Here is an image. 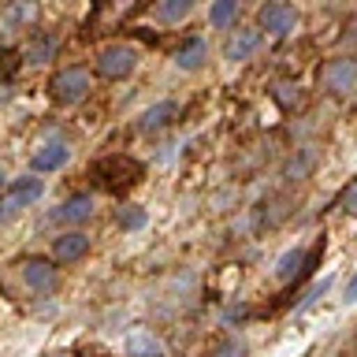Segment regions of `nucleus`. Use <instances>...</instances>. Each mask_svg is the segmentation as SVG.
I'll return each mask as SVG.
<instances>
[{
	"mask_svg": "<svg viewBox=\"0 0 357 357\" xmlns=\"http://www.w3.org/2000/svg\"><path fill=\"white\" fill-rule=\"evenodd\" d=\"M342 301H346V305H354V301H357V275L350 279V283H346V290H342Z\"/></svg>",
	"mask_w": 357,
	"mask_h": 357,
	"instance_id": "393cba45",
	"label": "nucleus"
},
{
	"mask_svg": "<svg viewBox=\"0 0 357 357\" xmlns=\"http://www.w3.org/2000/svg\"><path fill=\"white\" fill-rule=\"evenodd\" d=\"M0 183H4V172H0Z\"/></svg>",
	"mask_w": 357,
	"mask_h": 357,
	"instance_id": "a878e982",
	"label": "nucleus"
},
{
	"mask_svg": "<svg viewBox=\"0 0 357 357\" xmlns=\"http://www.w3.org/2000/svg\"><path fill=\"white\" fill-rule=\"evenodd\" d=\"M208 56V45L201 41V38H194V41H186L183 49L175 52V63L183 67V71H194V67H201V60Z\"/></svg>",
	"mask_w": 357,
	"mask_h": 357,
	"instance_id": "ddd939ff",
	"label": "nucleus"
},
{
	"mask_svg": "<svg viewBox=\"0 0 357 357\" xmlns=\"http://www.w3.org/2000/svg\"><path fill=\"white\" fill-rule=\"evenodd\" d=\"M305 272V250H287L283 257L275 261V279H294V275H301Z\"/></svg>",
	"mask_w": 357,
	"mask_h": 357,
	"instance_id": "4468645a",
	"label": "nucleus"
},
{
	"mask_svg": "<svg viewBox=\"0 0 357 357\" xmlns=\"http://www.w3.org/2000/svg\"><path fill=\"white\" fill-rule=\"evenodd\" d=\"M354 350H357V342H354Z\"/></svg>",
	"mask_w": 357,
	"mask_h": 357,
	"instance_id": "bb28decb",
	"label": "nucleus"
},
{
	"mask_svg": "<svg viewBox=\"0 0 357 357\" xmlns=\"http://www.w3.org/2000/svg\"><path fill=\"white\" fill-rule=\"evenodd\" d=\"M89 212H93V201H89L86 194H78V197L67 201V205L56 208V220L60 223H82V220H89Z\"/></svg>",
	"mask_w": 357,
	"mask_h": 357,
	"instance_id": "9d476101",
	"label": "nucleus"
},
{
	"mask_svg": "<svg viewBox=\"0 0 357 357\" xmlns=\"http://www.w3.org/2000/svg\"><path fill=\"white\" fill-rule=\"evenodd\" d=\"M49 93H52V100H60V105H78V100L89 93V75H86V71H78V67L52 75Z\"/></svg>",
	"mask_w": 357,
	"mask_h": 357,
	"instance_id": "f03ea898",
	"label": "nucleus"
},
{
	"mask_svg": "<svg viewBox=\"0 0 357 357\" xmlns=\"http://www.w3.org/2000/svg\"><path fill=\"white\" fill-rule=\"evenodd\" d=\"M294 22H298V15L290 4H264L261 8V26L268 33H287V30H294Z\"/></svg>",
	"mask_w": 357,
	"mask_h": 357,
	"instance_id": "423d86ee",
	"label": "nucleus"
},
{
	"mask_svg": "<svg viewBox=\"0 0 357 357\" xmlns=\"http://www.w3.org/2000/svg\"><path fill=\"white\" fill-rule=\"evenodd\" d=\"M186 11H190V0H167V4L156 8V15L167 19V22H175V19H183Z\"/></svg>",
	"mask_w": 357,
	"mask_h": 357,
	"instance_id": "a211bd4d",
	"label": "nucleus"
},
{
	"mask_svg": "<svg viewBox=\"0 0 357 357\" xmlns=\"http://www.w3.org/2000/svg\"><path fill=\"white\" fill-rule=\"evenodd\" d=\"M216 357H245V342H242V339H227V342L216 350Z\"/></svg>",
	"mask_w": 357,
	"mask_h": 357,
	"instance_id": "4be33fe9",
	"label": "nucleus"
},
{
	"mask_svg": "<svg viewBox=\"0 0 357 357\" xmlns=\"http://www.w3.org/2000/svg\"><path fill=\"white\" fill-rule=\"evenodd\" d=\"M119 223H123L127 231H134V227H142V223H145V212H138V208H127V212L119 216Z\"/></svg>",
	"mask_w": 357,
	"mask_h": 357,
	"instance_id": "5701e85b",
	"label": "nucleus"
},
{
	"mask_svg": "<svg viewBox=\"0 0 357 357\" xmlns=\"http://www.w3.org/2000/svg\"><path fill=\"white\" fill-rule=\"evenodd\" d=\"M56 45H60V41H56L52 33H38V38L30 41V49H26V60L30 63H49L52 52H56Z\"/></svg>",
	"mask_w": 357,
	"mask_h": 357,
	"instance_id": "dca6fc26",
	"label": "nucleus"
},
{
	"mask_svg": "<svg viewBox=\"0 0 357 357\" xmlns=\"http://www.w3.org/2000/svg\"><path fill=\"white\" fill-rule=\"evenodd\" d=\"M15 71H19V56L11 49H0V82H8Z\"/></svg>",
	"mask_w": 357,
	"mask_h": 357,
	"instance_id": "6ab92c4d",
	"label": "nucleus"
},
{
	"mask_svg": "<svg viewBox=\"0 0 357 357\" xmlns=\"http://www.w3.org/2000/svg\"><path fill=\"white\" fill-rule=\"evenodd\" d=\"M33 19V4H19V8H11L8 11V30H19L22 22H30Z\"/></svg>",
	"mask_w": 357,
	"mask_h": 357,
	"instance_id": "aec40b11",
	"label": "nucleus"
},
{
	"mask_svg": "<svg viewBox=\"0 0 357 357\" xmlns=\"http://www.w3.org/2000/svg\"><path fill=\"white\" fill-rule=\"evenodd\" d=\"M357 82V63L354 60H331L324 67V86L331 89V93H346V89H354Z\"/></svg>",
	"mask_w": 357,
	"mask_h": 357,
	"instance_id": "39448f33",
	"label": "nucleus"
},
{
	"mask_svg": "<svg viewBox=\"0 0 357 357\" xmlns=\"http://www.w3.org/2000/svg\"><path fill=\"white\" fill-rule=\"evenodd\" d=\"M22 275H26V283L33 290H49L56 283V268L49 261H30L26 268H22Z\"/></svg>",
	"mask_w": 357,
	"mask_h": 357,
	"instance_id": "9b49d317",
	"label": "nucleus"
},
{
	"mask_svg": "<svg viewBox=\"0 0 357 357\" xmlns=\"http://www.w3.org/2000/svg\"><path fill=\"white\" fill-rule=\"evenodd\" d=\"M328 287H331V275H328V279H320V283H317V287H312V290H309V294H305V301H301V305H298V309H301V312H305L309 305H317V298H320V294H328Z\"/></svg>",
	"mask_w": 357,
	"mask_h": 357,
	"instance_id": "412c9836",
	"label": "nucleus"
},
{
	"mask_svg": "<svg viewBox=\"0 0 357 357\" xmlns=\"http://www.w3.org/2000/svg\"><path fill=\"white\" fill-rule=\"evenodd\" d=\"M339 205H342L346 212H350V216H357V183H354V186L342 194V201H339Z\"/></svg>",
	"mask_w": 357,
	"mask_h": 357,
	"instance_id": "b1692460",
	"label": "nucleus"
},
{
	"mask_svg": "<svg viewBox=\"0 0 357 357\" xmlns=\"http://www.w3.org/2000/svg\"><path fill=\"white\" fill-rule=\"evenodd\" d=\"M67 156H71V149H67L63 142H49V145H41V149L33 153L30 167L33 172H56V167L67 164Z\"/></svg>",
	"mask_w": 357,
	"mask_h": 357,
	"instance_id": "0eeeda50",
	"label": "nucleus"
},
{
	"mask_svg": "<svg viewBox=\"0 0 357 357\" xmlns=\"http://www.w3.org/2000/svg\"><path fill=\"white\" fill-rule=\"evenodd\" d=\"M127 357H164V350L149 331H134L127 339Z\"/></svg>",
	"mask_w": 357,
	"mask_h": 357,
	"instance_id": "f8f14e48",
	"label": "nucleus"
},
{
	"mask_svg": "<svg viewBox=\"0 0 357 357\" xmlns=\"http://www.w3.org/2000/svg\"><path fill=\"white\" fill-rule=\"evenodd\" d=\"M257 45H261V33H257V30H242L238 38H231V45H227V60H234V63L245 60Z\"/></svg>",
	"mask_w": 357,
	"mask_h": 357,
	"instance_id": "2eb2a0df",
	"label": "nucleus"
},
{
	"mask_svg": "<svg viewBox=\"0 0 357 357\" xmlns=\"http://www.w3.org/2000/svg\"><path fill=\"white\" fill-rule=\"evenodd\" d=\"M86 250H89V238H86V234H78V231L60 234V238H56V245H52L56 261H78Z\"/></svg>",
	"mask_w": 357,
	"mask_h": 357,
	"instance_id": "1a4fd4ad",
	"label": "nucleus"
},
{
	"mask_svg": "<svg viewBox=\"0 0 357 357\" xmlns=\"http://www.w3.org/2000/svg\"><path fill=\"white\" fill-rule=\"evenodd\" d=\"M178 116V105L175 100H160V105H153L149 112H142V119H138V130H160V127H167V123H172Z\"/></svg>",
	"mask_w": 357,
	"mask_h": 357,
	"instance_id": "6e6552de",
	"label": "nucleus"
},
{
	"mask_svg": "<svg viewBox=\"0 0 357 357\" xmlns=\"http://www.w3.org/2000/svg\"><path fill=\"white\" fill-rule=\"evenodd\" d=\"M41 190H45V186H41V178H30V175H26V178H19V183L11 186L4 197H0V220L15 216L19 208H30L33 201L41 197Z\"/></svg>",
	"mask_w": 357,
	"mask_h": 357,
	"instance_id": "7ed1b4c3",
	"label": "nucleus"
},
{
	"mask_svg": "<svg viewBox=\"0 0 357 357\" xmlns=\"http://www.w3.org/2000/svg\"><path fill=\"white\" fill-rule=\"evenodd\" d=\"M134 63H138V52L130 49V45H112L97 56V71L105 78H123L134 71Z\"/></svg>",
	"mask_w": 357,
	"mask_h": 357,
	"instance_id": "20e7f679",
	"label": "nucleus"
},
{
	"mask_svg": "<svg viewBox=\"0 0 357 357\" xmlns=\"http://www.w3.org/2000/svg\"><path fill=\"white\" fill-rule=\"evenodd\" d=\"M93 175H97V183L105 186V190H127V186H134L142 178V164L134 160V156H105V160H97V167H93Z\"/></svg>",
	"mask_w": 357,
	"mask_h": 357,
	"instance_id": "f257e3e1",
	"label": "nucleus"
},
{
	"mask_svg": "<svg viewBox=\"0 0 357 357\" xmlns=\"http://www.w3.org/2000/svg\"><path fill=\"white\" fill-rule=\"evenodd\" d=\"M234 11H238V4H234V0H220V4H212L208 22H212V26H227V22L234 19Z\"/></svg>",
	"mask_w": 357,
	"mask_h": 357,
	"instance_id": "f3484780",
	"label": "nucleus"
}]
</instances>
